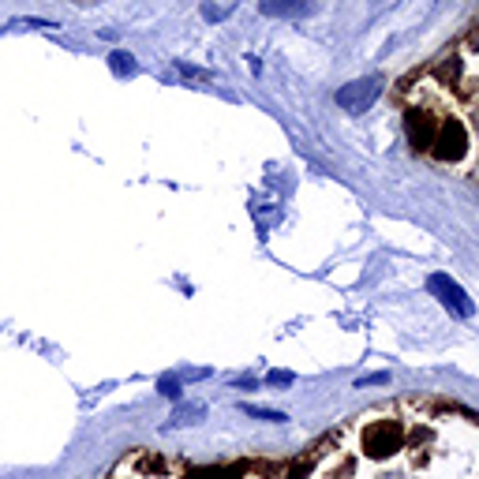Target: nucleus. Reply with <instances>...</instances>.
Here are the masks:
<instances>
[{
	"label": "nucleus",
	"instance_id": "1",
	"mask_svg": "<svg viewBox=\"0 0 479 479\" xmlns=\"http://www.w3.org/2000/svg\"><path fill=\"white\" fill-rule=\"evenodd\" d=\"M464 150H468V132H464L460 120H442L438 132H434V142H431V154L438 162H460Z\"/></svg>",
	"mask_w": 479,
	"mask_h": 479
},
{
	"label": "nucleus",
	"instance_id": "2",
	"mask_svg": "<svg viewBox=\"0 0 479 479\" xmlns=\"http://www.w3.org/2000/svg\"><path fill=\"white\" fill-rule=\"evenodd\" d=\"M404 442V431L397 419H379V423H371L364 431V449H367V457H389V453H397Z\"/></svg>",
	"mask_w": 479,
	"mask_h": 479
},
{
	"label": "nucleus",
	"instance_id": "3",
	"mask_svg": "<svg viewBox=\"0 0 479 479\" xmlns=\"http://www.w3.org/2000/svg\"><path fill=\"white\" fill-rule=\"evenodd\" d=\"M427 288H431V293L438 296L453 315H460V318H472V315H475V303L468 300V293H464V288H460L453 278H446V273H431Z\"/></svg>",
	"mask_w": 479,
	"mask_h": 479
},
{
	"label": "nucleus",
	"instance_id": "4",
	"mask_svg": "<svg viewBox=\"0 0 479 479\" xmlns=\"http://www.w3.org/2000/svg\"><path fill=\"white\" fill-rule=\"evenodd\" d=\"M382 94V79L379 75H371V79H356V83H348L337 90V105L348 109V112H364L374 105V98Z\"/></svg>",
	"mask_w": 479,
	"mask_h": 479
},
{
	"label": "nucleus",
	"instance_id": "5",
	"mask_svg": "<svg viewBox=\"0 0 479 479\" xmlns=\"http://www.w3.org/2000/svg\"><path fill=\"white\" fill-rule=\"evenodd\" d=\"M404 127H409V142L416 150H431V142H434V132H438V127H434V120L427 112H419V109H412L409 116H404Z\"/></svg>",
	"mask_w": 479,
	"mask_h": 479
},
{
	"label": "nucleus",
	"instance_id": "6",
	"mask_svg": "<svg viewBox=\"0 0 479 479\" xmlns=\"http://www.w3.org/2000/svg\"><path fill=\"white\" fill-rule=\"evenodd\" d=\"M258 8H263V16H300L307 4L303 0H263Z\"/></svg>",
	"mask_w": 479,
	"mask_h": 479
},
{
	"label": "nucleus",
	"instance_id": "7",
	"mask_svg": "<svg viewBox=\"0 0 479 479\" xmlns=\"http://www.w3.org/2000/svg\"><path fill=\"white\" fill-rule=\"evenodd\" d=\"M202 416H206V404H180V409L172 412V427L177 423H199Z\"/></svg>",
	"mask_w": 479,
	"mask_h": 479
},
{
	"label": "nucleus",
	"instance_id": "8",
	"mask_svg": "<svg viewBox=\"0 0 479 479\" xmlns=\"http://www.w3.org/2000/svg\"><path fill=\"white\" fill-rule=\"evenodd\" d=\"M109 68L116 75H135V56L132 53H112L109 56Z\"/></svg>",
	"mask_w": 479,
	"mask_h": 479
},
{
	"label": "nucleus",
	"instance_id": "9",
	"mask_svg": "<svg viewBox=\"0 0 479 479\" xmlns=\"http://www.w3.org/2000/svg\"><path fill=\"white\" fill-rule=\"evenodd\" d=\"M157 389H162L165 397H180L184 394V379L180 374H162V379H157Z\"/></svg>",
	"mask_w": 479,
	"mask_h": 479
},
{
	"label": "nucleus",
	"instance_id": "10",
	"mask_svg": "<svg viewBox=\"0 0 479 479\" xmlns=\"http://www.w3.org/2000/svg\"><path fill=\"white\" fill-rule=\"evenodd\" d=\"M240 468H195L187 479H236Z\"/></svg>",
	"mask_w": 479,
	"mask_h": 479
},
{
	"label": "nucleus",
	"instance_id": "11",
	"mask_svg": "<svg viewBox=\"0 0 479 479\" xmlns=\"http://www.w3.org/2000/svg\"><path fill=\"white\" fill-rule=\"evenodd\" d=\"M243 412L248 416H258V419H270V423H285V412H273V409H255V404H243Z\"/></svg>",
	"mask_w": 479,
	"mask_h": 479
},
{
	"label": "nucleus",
	"instance_id": "12",
	"mask_svg": "<svg viewBox=\"0 0 479 479\" xmlns=\"http://www.w3.org/2000/svg\"><path fill=\"white\" fill-rule=\"evenodd\" d=\"M177 68H180V75H191V79H214L206 68H195V64H184V60H177Z\"/></svg>",
	"mask_w": 479,
	"mask_h": 479
},
{
	"label": "nucleus",
	"instance_id": "13",
	"mask_svg": "<svg viewBox=\"0 0 479 479\" xmlns=\"http://www.w3.org/2000/svg\"><path fill=\"white\" fill-rule=\"evenodd\" d=\"M382 382H389V371H379V374H367V379H359L356 389H364V386H382Z\"/></svg>",
	"mask_w": 479,
	"mask_h": 479
},
{
	"label": "nucleus",
	"instance_id": "14",
	"mask_svg": "<svg viewBox=\"0 0 479 479\" xmlns=\"http://www.w3.org/2000/svg\"><path fill=\"white\" fill-rule=\"evenodd\" d=\"M266 382H270V386H288V382H293V371H270Z\"/></svg>",
	"mask_w": 479,
	"mask_h": 479
},
{
	"label": "nucleus",
	"instance_id": "15",
	"mask_svg": "<svg viewBox=\"0 0 479 479\" xmlns=\"http://www.w3.org/2000/svg\"><path fill=\"white\" fill-rule=\"evenodd\" d=\"M460 75V60H449V64H442V79H457Z\"/></svg>",
	"mask_w": 479,
	"mask_h": 479
},
{
	"label": "nucleus",
	"instance_id": "16",
	"mask_svg": "<svg viewBox=\"0 0 479 479\" xmlns=\"http://www.w3.org/2000/svg\"><path fill=\"white\" fill-rule=\"evenodd\" d=\"M202 16H206V19H221V8H210L206 4V8H202Z\"/></svg>",
	"mask_w": 479,
	"mask_h": 479
}]
</instances>
